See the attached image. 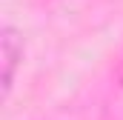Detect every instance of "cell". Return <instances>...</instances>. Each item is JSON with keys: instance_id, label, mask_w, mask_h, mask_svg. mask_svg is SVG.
<instances>
[{"instance_id": "1", "label": "cell", "mask_w": 123, "mask_h": 120, "mask_svg": "<svg viewBox=\"0 0 123 120\" xmlns=\"http://www.w3.org/2000/svg\"><path fill=\"white\" fill-rule=\"evenodd\" d=\"M0 57H3V97L12 91V83H14V72H17V63L23 60V37L20 31L12 29V26H3L0 31Z\"/></svg>"}]
</instances>
